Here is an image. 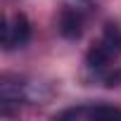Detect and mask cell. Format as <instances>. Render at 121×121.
Masks as SVG:
<instances>
[{
    "label": "cell",
    "mask_w": 121,
    "mask_h": 121,
    "mask_svg": "<svg viewBox=\"0 0 121 121\" xmlns=\"http://www.w3.org/2000/svg\"><path fill=\"white\" fill-rule=\"evenodd\" d=\"M29 38H31V24L22 12L12 14L10 19H5V26H3V45H5V50L24 48L29 43Z\"/></svg>",
    "instance_id": "3957f363"
},
{
    "label": "cell",
    "mask_w": 121,
    "mask_h": 121,
    "mask_svg": "<svg viewBox=\"0 0 121 121\" xmlns=\"http://www.w3.org/2000/svg\"><path fill=\"white\" fill-rule=\"evenodd\" d=\"M57 119L62 121H102V119H121V109L112 104H78L59 112Z\"/></svg>",
    "instance_id": "7a4b0ae2"
},
{
    "label": "cell",
    "mask_w": 121,
    "mask_h": 121,
    "mask_svg": "<svg viewBox=\"0 0 121 121\" xmlns=\"http://www.w3.org/2000/svg\"><path fill=\"white\" fill-rule=\"evenodd\" d=\"M119 55H121V31L114 24H107L104 31H102V36L88 50L86 64H88V69L95 76H100L102 81H107V86H116L119 76L114 74L112 64H114V59Z\"/></svg>",
    "instance_id": "6da1fadb"
},
{
    "label": "cell",
    "mask_w": 121,
    "mask_h": 121,
    "mask_svg": "<svg viewBox=\"0 0 121 121\" xmlns=\"http://www.w3.org/2000/svg\"><path fill=\"white\" fill-rule=\"evenodd\" d=\"M83 24H86V19L78 7H67L59 14V33L64 38H78L83 33Z\"/></svg>",
    "instance_id": "277c9868"
}]
</instances>
